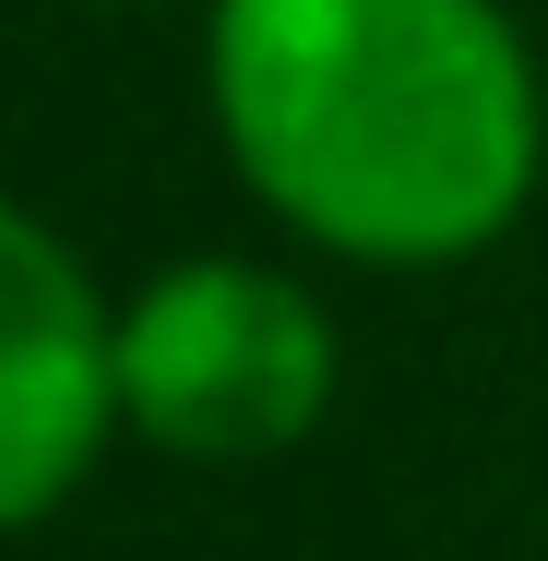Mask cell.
Wrapping results in <instances>:
<instances>
[{
	"label": "cell",
	"instance_id": "obj_1",
	"mask_svg": "<svg viewBox=\"0 0 548 561\" xmlns=\"http://www.w3.org/2000/svg\"><path fill=\"white\" fill-rule=\"evenodd\" d=\"M215 119L358 263H453L537 180V72L489 0H226Z\"/></svg>",
	"mask_w": 548,
	"mask_h": 561
},
{
	"label": "cell",
	"instance_id": "obj_2",
	"mask_svg": "<svg viewBox=\"0 0 548 561\" xmlns=\"http://www.w3.org/2000/svg\"><path fill=\"white\" fill-rule=\"evenodd\" d=\"M334 335L263 263H179L119 311V419L167 454H275L323 419Z\"/></svg>",
	"mask_w": 548,
	"mask_h": 561
},
{
	"label": "cell",
	"instance_id": "obj_3",
	"mask_svg": "<svg viewBox=\"0 0 548 561\" xmlns=\"http://www.w3.org/2000/svg\"><path fill=\"white\" fill-rule=\"evenodd\" d=\"M119 407V323L72 251L0 204V526L48 514Z\"/></svg>",
	"mask_w": 548,
	"mask_h": 561
}]
</instances>
